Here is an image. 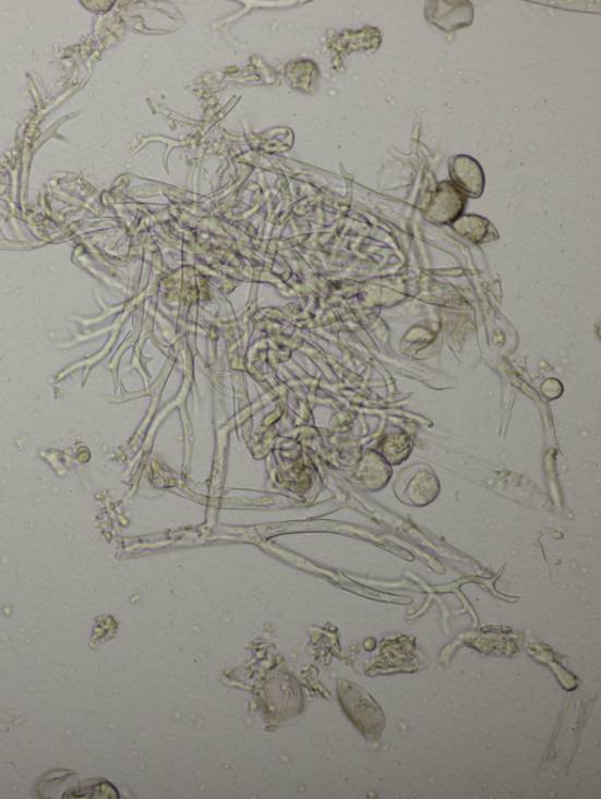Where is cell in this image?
I'll use <instances>...</instances> for the list:
<instances>
[{
  "instance_id": "obj_3",
  "label": "cell",
  "mask_w": 601,
  "mask_h": 799,
  "mask_svg": "<svg viewBox=\"0 0 601 799\" xmlns=\"http://www.w3.org/2000/svg\"><path fill=\"white\" fill-rule=\"evenodd\" d=\"M453 177L468 192H482L483 172L479 164L469 156H457L450 161Z\"/></svg>"
},
{
  "instance_id": "obj_2",
  "label": "cell",
  "mask_w": 601,
  "mask_h": 799,
  "mask_svg": "<svg viewBox=\"0 0 601 799\" xmlns=\"http://www.w3.org/2000/svg\"><path fill=\"white\" fill-rule=\"evenodd\" d=\"M438 493V482L435 475L429 472L428 469L419 470L414 476H412L405 489L404 494L410 499V503L416 506H425L434 500Z\"/></svg>"
},
{
  "instance_id": "obj_4",
  "label": "cell",
  "mask_w": 601,
  "mask_h": 799,
  "mask_svg": "<svg viewBox=\"0 0 601 799\" xmlns=\"http://www.w3.org/2000/svg\"><path fill=\"white\" fill-rule=\"evenodd\" d=\"M25 721L24 716L15 717L10 715L7 711L0 707V730H9L11 726L23 724Z\"/></svg>"
},
{
  "instance_id": "obj_1",
  "label": "cell",
  "mask_w": 601,
  "mask_h": 799,
  "mask_svg": "<svg viewBox=\"0 0 601 799\" xmlns=\"http://www.w3.org/2000/svg\"><path fill=\"white\" fill-rule=\"evenodd\" d=\"M342 689V703L357 726L369 738L378 739L385 726V718L375 703L362 688L351 683H345Z\"/></svg>"
}]
</instances>
